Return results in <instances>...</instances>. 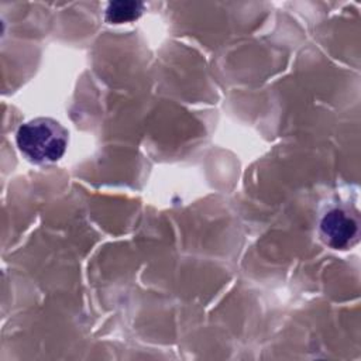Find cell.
I'll list each match as a JSON object with an SVG mask.
<instances>
[{
    "instance_id": "obj_2",
    "label": "cell",
    "mask_w": 361,
    "mask_h": 361,
    "mask_svg": "<svg viewBox=\"0 0 361 361\" xmlns=\"http://www.w3.org/2000/svg\"><path fill=\"white\" fill-rule=\"evenodd\" d=\"M320 234L324 243L331 248L344 250L358 240V219L347 209H330L320 220Z\"/></svg>"
},
{
    "instance_id": "obj_3",
    "label": "cell",
    "mask_w": 361,
    "mask_h": 361,
    "mask_svg": "<svg viewBox=\"0 0 361 361\" xmlns=\"http://www.w3.org/2000/svg\"><path fill=\"white\" fill-rule=\"evenodd\" d=\"M144 10L140 1H111L106 8V20L109 23L120 24L138 18Z\"/></svg>"
},
{
    "instance_id": "obj_1",
    "label": "cell",
    "mask_w": 361,
    "mask_h": 361,
    "mask_svg": "<svg viewBox=\"0 0 361 361\" xmlns=\"http://www.w3.org/2000/svg\"><path fill=\"white\" fill-rule=\"evenodd\" d=\"M68 135V130L56 120L38 117L20 126L16 141L31 162L52 164L65 154Z\"/></svg>"
}]
</instances>
